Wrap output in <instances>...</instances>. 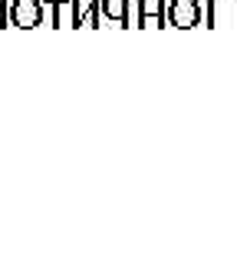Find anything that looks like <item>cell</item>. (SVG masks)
<instances>
[{"mask_svg":"<svg viewBox=\"0 0 237 254\" xmlns=\"http://www.w3.org/2000/svg\"><path fill=\"white\" fill-rule=\"evenodd\" d=\"M17 23H23V27L37 23V7H33V3H20L17 7Z\"/></svg>","mask_w":237,"mask_h":254,"instance_id":"obj_1","label":"cell"}]
</instances>
